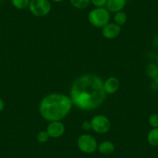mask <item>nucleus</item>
I'll use <instances>...</instances> for the list:
<instances>
[{"label":"nucleus","instance_id":"nucleus-9","mask_svg":"<svg viewBox=\"0 0 158 158\" xmlns=\"http://www.w3.org/2000/svg\"><path fill=\"white\" fill-rule=\"evenodd\" d=\"M119 88V81L115 77H110L104 82V89L106 94H114Z\"/></svg>","mask_w":158,"mask_h":158},{"label":"nucleus","instance_id":"nucleus-17","mask_svg":"<svg viewBox=\"0 0 158 158\" xmlns=\"http://www.w3.org/2000/svg\"><path fill=\"white\" fill-rule=\"evenodd\" d=\"M37 140L41 143H47L50 139V136L48 134V133L46 131H40L37 134Z\"/></svg>","mask_w":158,"mask_h":158},{"label":"nucleus","instance_id":"nucleus-20","mask_svg":"<svg viewBox=\"0 0 158 158\" xmlns=\"http://www.w3.org/2000/svg\"><path fill=\"white\" fill-rule=\"evenodd\" d=\"M81 127H82V129L84 130H85V131H88V130H89L90 129H92V125H91V121H85V122H83L82 125H81Z\"/></svg>","mask_w":158,"mask_h":158},{"label":"nucleus","instance_id":"nucleus-26","mask_svg":"<svg viewBox=\"0 0 158 158\" xmlns=\"http://www.w3.org/2000/svg\"><path fill=\"white\" fill-rule=\"evenodd\" d=\"M157 112H158V109H157Z\"/></svg>","mask_w":158,"mask_h":158},{"label":"nucleus","instance_id":"nucleus-21","mask_svg":"<svg viewBox=\"0 0 158 158\" xmlns=\"http://www.w3.org/2000/svg\"><path fill=\"white\" fill-rule=\"evenodd\" d=\"M5 108V102L2 98H0V112H2Z\"/></svg>","mask_w":158,"mask_h":158},{"label":"nucleus","instance_id":"nucleus-19","mask_svg":"<svg viewBox=\"0 0 158 158\" xmlns=\"http://www.w3.org/2000/svg\"><path fill=\"white\" fill-rule=\"evenodd\" d=\"M108 0H91V2L96 7H104Z\"/></svg>","mask_w":158,"mask_h":158},{"label":"nucleus","instance_id":"nucleus-1","mask_svg":"<svg viewBox=\"0 0 158 158\" xmlns=\"http://www.w3.org/2000/svg\"><path fill=\"white\" fill-rule=\"evenodd\" d=\"M104 82L94 74H85L73 83L71 99L73 105L82 110H91L99 107L106 99Z\"/></svg>","mask_w":158,"mask_h":158},{"label":"nucleus","instance_id":"nucleus-24","mask_svg":"<svg viewBox=\"0 0 158 158\" xmlns=\"http://www.w3.org/2000/svg\"><path fill=\"white\" fill-rule=\"evenodd\" d=\"M54 1H55V2H60L62 0H54Z\"/></svg>","mask_w":158,"mask_h":158},{"label":"nucleus","instance_id":"nucleus-16","mask_svg":"<svg viewBox=\"0 0 158 158\" xmlns=\"http://www.w3.org/2000/svg\"><path fill=\"white\" fill-rule=\"evenodd\" d=\"M147 74L149 75V77L153 79L158 77V65L155 64H150L147 67Z\"/></svg>","mask_w":158,"mask_h":158},{"label":"nucleus","instance_id":"nucleus-3","mask_svg":"<svg viewBox=\"0 0 158 158\" xmlns=\"http://www.w3.org/2000/svg\"><path fill=\"white\" fill-rule=\"evenodd\" d=\"M110 20V12L104 7H96L89 13V21L92 26L102 28Z\"/></svg>","mask_w":158,"mask_h":158},{"label":"nucleus","instance_id":"nucleus-7","mask_svg":"<svg viewBox=\"0 0 158 158\" xmlns=\"http://www.w3.org/2000/svg\"><path fill=\"white\" fill-rule=\"evenodd\" d=\"M65 127L60 121H53L48 124L47 132L51 138H58L64 133Z\"/></svg>","mask_w":158,"mask_h":158},{"label":"nucleus","instance_id":"nucleus-2","mask_svg":"<svg viewBox=\"0 0 158 158\" xmlns=\"http://www.w3.org/2000/svg\"><path fill=\"white\" fill-rule=\"evenodd\" d=\"M72 106L71 98L63 94L53 93L43 98L40 104L39 111L46 120L60 121L71 112Z\"/></svg>","mask_w":158,"mask_h":158},{"label":"nucleus","instance_id":"nucleus-4","mask_svg":"<svg viewBox=\"0 0 158 158\" xmlns=\"http://www.w3.org/2000/svg\"><path fill=\"white\" fill-rule=\"evenodd\" d=\"M29 9L36 17H44L51 12V4L49 0H30Z\"/></svg>","mask_w":158,"mask_h":158},{"label":"nucleus","instance_id":"nucleus-13","mask_svg":"<svg viewBox=\"0 0 158 158\" xmlns=\"http://www.w3.org/2000/svg\"><path fill=\"white\" fill-rule=\"evenodd\" d=\"M71 5L78 10H84L90 5L91 0H70Z\"/></svg>","mask_w":158,"mask_h":158},{"label":"nucleus","instance_id":"nucleus-23","mask_svg":"<svg viewBox=\"0 0 158 158\" xmlns=\"http://www.w3.org/2000/svg\"><path fill=\"white\" fill-rule=\"evenodd\" d=\"M156 62H157V64H158V54L156 55Z\"/></svg>","mask_w":158,"mask_h":158},{"label":"nucleus","instance_id":"nucleus-12","mask_svg":"<svg viewBox=\"0 0 158 158\" xmlns=\"http://www.w3.org/2000/svg\"><path fill=\"white\" fill-rule=\"evenodd\" d=\"M147 142L153 147H158V127L153 128L147 135Z\"/></svg>","mask_w":158,"mask_h":158},{"label":"nucleus","instance_id":"nucleus-6","mask_svg":"<svg viewBox=\"0 0 158 158\" xmlns=\"http://www.w3.org/2000/svg\"><path fill=\"white\" fill-rule=\"evenodd\" d=\"M92 129L97 133H106L110 130L111 123L108 117L104 115H98L94 116L91 120Z\"/></svg>","mask_w":158,"mask_h":158},{"label":"nucleus","instance_id":"nucleus-14","mask_svg":"<svg viewBox=\"0 0 158 158\" xmlns=\"http://www.w3.org/2000/svg\"><path fill=\"white\" fill-rule=\"evenodd\" d=\"M114 20H115V23L118 26H122L127 23V16L124 12L119 11L115 13V16H114Z\"/></svg>","mask_w":158,"mask_h":158},{"label":"nucleus","instance_id":"nucleus-8","mask_svg":"<svg viewBox=\"0 0 158 158\" xmlns=\"http://www.w3.org/2000/svg\"><path fill=\"white\" fill-rule=\"evenodd\" d=\"M120 26L117 25L116 23H108L107 25L102 27V33L103 36L106 39H114L117 37L118 34L120 33Z\"/></svg>","mask_w":158,"mask_h":158},{"label":"nucleus","instance_id":"nucleus-11","mask_svg":"<svg viewBox=\"0 0 158 158\" xmlns=\"http://www.w3.org/2000/svg\"><path fill=\"white\" fill-rule=\"evenodd\" d=\"M98 150L103 155H110L115 151V145L111 141H104L98 146Z\"/></svg>","mask_w":158,"mask_h":158},{"label":"nucleus","instance_id":"nucleus-5","mask_svg":"<svg viewBox=\"0 0 158 158\" xmlns=\"http://www.w3.org/2000/svg\"><path fill=\"white\" fill-rule=\"evenodd\" d=\"M77 147L85 153H95L98 150V143L95 138L89 134H83L77 139Z\"/></svg>","mask_w":158,"mask_h":158},{"label":"nucleus","instance_id":"nucleus-18","mask_svg":"<svg viewBox=\"0 0 158 158\" xmlns=\"http://www.w3.org/2000/svg\"><path fill=\"white\" fill-rule=\"evenodd\" d=\"M149 124L153 128H157L158 127V115L157 114H152L150 115L148 119Z\"/></svg>","mask_w":158,"mask_h":158},{"label":"nucleus","instance_id":"nucleus-22","mask_svg":"<svg viewBox=\"0 0 158 158\" xmlns=\"http://www.w3.org/2000/svg\"><path fill=\"white\" fill-rule=\"evenodd\" d=\"M153 44L156 48H158V34L155 36L154 39H153Z\"/></svg>","mask_w":158,"mask_h":158},{"label":"nucleus","instance_id":"nucleus-25","mask_svg":"<svg viewBox=\"0 0 158 158\" xmlns=\"http://www.w3.org/2000/svg\"><path fill=\"white\" fill-rule=\"evenodd\" d=\"M2 0H0V2H2Z\"/></svg>","mask_w":158,"mask_h":158},{"label":"nucleus","instance_id":"nucleus-15","mask_svg":"<svg viewBox=\"0 0 158 158\" xmlns=\"http://www.w3.org/2000/svg\"><path fill=\"white\" fill-rule=\"evenodd\" d=\"M30 0H11V3L13 6L18 10H23L29 7Z\"/></svg>","mask_w":158,"mask_h":158},{"label":"nucleus","instance_id":"nucleus-10","mask_svg":"<svg viewBox=\"0 0 158 158\" xmlns=\"http://www.w3.org/2000/svg\"><path fill=\"white\" fill-rule=\"evenodd\" d=\"M127 0H108L106 2V9L111 13L119 12L125 7Z\"/></svg>","mask_w":158,"mask_h":158}]
</instances>
